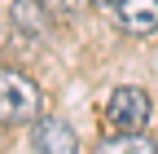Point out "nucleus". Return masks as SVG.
Listing matches in <instances>:
<instances>
[{
    "instance_id": "0eeeda50",
    "label": "nucleus",
    "mask_w": 158,
    "mask_h": 154,
    "mask_svg": "<svg viewBox=\"0 0 158 154\" xmlns=\"http://www.w3.org/2000/svg\"><path fill=\"white\" fill-rule=\"evenodd\" d=\"M48 13H53V22H75L79 13H84V5L88 0H40Z\"/></svg>"
},
{
    "instance_id": "f257e3e1",
    "label": "nucleus",
    "mask_w": 158,
    "mask_h": 154,
    "mask_svg": "<svg viewBox=\"0 0 158 154\" xmlns=\"http://www.w3.org/2000/svg\"><path fill=\"white\" fill-rule=\"evenodd\" d=\"M35 114H40V84L27 79L22 71L0 66V123L5 128L35 123Z\"/></svg>"
},
{
    "instance_id": "f03ea898",
    "label": "nucleus",
    "mask_w": 158,
    "mask_h": 154,
    "mask_svg": "<svg viewBox=\"0 0 158 154\" xmlns=\"http://www.w3.org/2000/svg\"><path fill=\"white\" fill-rule=\"evenodd\" d=\"M149 114H154L149 92H145V88H132V84L114 88L110 101H106V119H110V128H118V132H145Z\"/></svg>"
},
{
    "instance_id": "20e7f679",
    "label": "nucleus",
    "mask_w": 158,
    "mask_h": 154,
    "mask_svg": "<svg viewBox=\"0 0 158 154\" xmlns=\"http://www.w3.org/2000/svg\"><path fill=\"white\" fill-rule=\"evenodd\" d=\"M114 13H118L127 35H154L158 31V0H118Z\"/></svg>"
},
{
    "instance_id": "39448f33",
    "label": "nucleus",
    "mask_w": 158,
    "mask_h": 154,
    "mask_svg": "<svg viewBox=\"0 0 158 154\" xmlns=\"http://www.w3.org/2000/svg\"><path fill=\"white\" fill-rule=\"evenodd\" d=\"M13 27L18 31H27V35H40V40H44V35L53 31V13L40 5V0H13Z\"/></svg>"
},
{
    "instance_id": "423d86ee",
    "label": "nucleus",
    "mask_w": 158,
    "mask_h": 154,
    "mask_svg": "<svg viewBox=\"0 0 158 154\" xmlns=\"http://www.w3.org/2000/svg\"><path fill=\"white\" fill-rule=\"evenodd\" d=\"M97 154H158L154 137H136V132H123V137H106L97 145Z\"/></svg>"
},
{
    "instance_id": "7ed1b4c3",
    "label": "nucleus",
    "mask_w": 158,
    "mask_h": 154,
    "mask_svg": "<svg viewBox=\"0 0 158 154\" xmlns=\"http://www.w3.org/2000/svg\"><path fill=\"white\" fill-rule=\"evenodd\" d=\"M35 150L40 154H75L79 150V137L66 119H40L35 123Z\"/></svg>"
},
{
    "instance_id": "6e6552de",
    "label": "nucleus",
    "mask_w": 158,
    "mask_h": 154,
    "mask_svg": "<svg viewBox=\"0 0 158 154\" xmlns=\"http://www.w3.org/2000/svg\"><path fill=\"white\" fill-rule=\"evenodd\" d=\"M88 5H118V0H88Z\"/></svg>"
}]
</instances>
